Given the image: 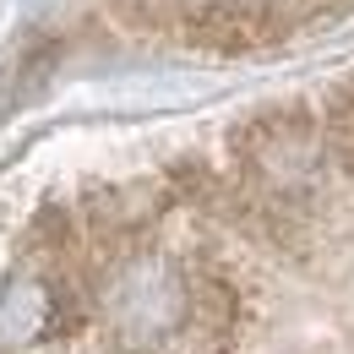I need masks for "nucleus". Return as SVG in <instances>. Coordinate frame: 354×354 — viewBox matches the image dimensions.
Returning a JSON list of instances; mask_svg holds the SVG:
<instances>
[{
  "label": "nucleus",
  "instance_id": "f257e3e1",
  "mask_svg": "<svg viewBox=\"0 0 354 354\" xmlns=\"http://www.w3.org/2000/svg\"><path fill=\"white\" fill-rule=\"evenodd\" d=\"M234 153H240L245 196L262 202L267 213H289L300 196H310L322 175V126L300 104L262 109L234 131Z\"/></svg>",
  "mask_w": 354,
  "mask_h": 354
},
{
  "label": "nucleus",
  "instance_id": "7ed1b4c3",
  "mask_svg": "<svg viewBox=\"0 0 354 354\" xmlns=\"http://www.w3.org/2000/svg\"><path fill=\"white\" fill-rule=\"evenodd\" d=\"M283 33H289V22H283V6H272V0H218V6L191 17V39L218 49V55L278 44Z\"/></svg>",
  "mask_w": 354,
  "mask_h": 354
},
{
  "label": "nucleus",
  "instance_id": "39448f33",
  "mask_svg": "<svg viewBox=\"0 0 354 354\" xmlns=\"http://www.w3.org/2000/svg\"><path fill=\"white\" fill-rule=\"evenodd\" d=\"M327 147L354 169V82L338 93V104H333V115H327Z\"/></svg>",
  "mask_w": 354,
  "mask_h": 354
},
{
  "label": "nucleus",
  "instance_id": "20e7f679",
  "mask_svg": "<svg viewBox=\"0 0 354 354\" xmlns=\"http://www.w3.org/2000/svg\"><path fill=\"white\" fill-rule=\"evenodd\" d=\"M234 338V295L223 278H191L185 322L169 354H223Z\"/></svg>",
  "mask_w": 354,
  "mask_h": 354
},
{
  "label": "nucleus",
  "instance_id": "f03ea898",
  "mask_svg": "<svg viewBox=\"0 0 354 354\" xmlns=\"http://www.w3.org/2000/svg\"><path fill=\"white\" fill-rule=\"evenodd\" d=\"M191 272H180L169 257H131L109 278V327L115 344L136 354H169L185 322Z\"/></svg>",
  "mask_w": 354,
  "mask_h": 354
}]
</instances>
